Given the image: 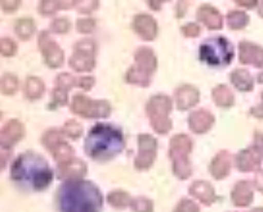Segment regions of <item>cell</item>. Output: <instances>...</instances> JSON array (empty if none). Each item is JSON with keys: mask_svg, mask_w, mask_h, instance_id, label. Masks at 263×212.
Returning a JSON list of instances; mask_svg holds the SVG:
<instances>
[{"mask_svg": "<svg viewBox=\"0 0 263 212\" xmlns=\"http://www.w3.org/2000/svg\"><path fill=\"white\" fill-rule=\"evenodd\" d=\"M58 212H101L103 197L95 183L84 179L63 181L55 194Z\"/></svg>", "mask_w": 263, "mask_h": 212, "instance_id": "cell-1", "label": "cell"}, {"mask_svg": "<svg viewBox=\"0 0 263 212\" xmlns=\"http://www.w3.org/2000/svg\"><path fill=\"white\" fill-rule=\"evenodd\" d=\"M11 175L17 185L32 192L45 190L54 178L47 160L35 152L22 153L13 162Z\"/></svg>", "mask_w": 263, "mask_h": 212, "instance_id": "cell-2", "label": "cell"}, {"mask_svg": "<svg viewBox=\"0 0 263 212\" xmlns=\"http://www.w3.org/2000/svg\"><path fill=\"white\" fill-rule=\"evenodd\" d=\"M125 147L123 131L110 123H97L85 138L84 150L88 157L97 162H107L120 155Z\"/></svg>", "mask_w": 263, "mask_h": 212, "instance_id": "cell-3", "label": "cell"}, {"mask_svg": "<svg viewBox=\"0 0 263 212\" xmlns=\"http://www.w3.org/2000/svg\"><path fill=\"white\" fill-rule=\"evenodd\" d=\"M192 140L186 134H178L171 139L169 157L172 160V170L174 175L181 180H186L192 174V166L190 162Z\"/></svg>", "mask_w": 263, "mask_h": 212, "instance_id": "cell-4", "label": "cell"}, {"mask_svg": "<svg viewBox=\"0 0 263 212\" xmlns=\"http://www.w3.org/2000/svg\"><path fill=\"white\" fill-rule=\"evenodd\" d=\"M234 58V48L224 37L208 39L200 47V59L212 67L229 66Z\"/></svg>", "mask_w": 263, "mask_h": 212, "instance_id": "cell-5", "label": "cell"}, {"mask_svg": "<svg viewBox=\"0 0 263 212\" xmlns=\"http://www.w3.org/2000/svg\"><path fill=\"white\" fill-rule=\"evenodd\" d=\"M147 116L154 130L158 134H168L172 129L169 113L172 111V100L166 95H155L147 103Z\"/></svg>", "mask_w": 263, "mask_h": 212, "instance_id": "cell-6", "label": "cell"}, {"mask_svg": "<svg viewBox=\"0 0 263 212\" xmlns=\"http://www.w3.org/2000/svg\"><path fill=\"white\" fill-rule=\"evenodd\" d=\"M71 110L84 118H105L110 115L111 105L107 100H93L78 94L72 98Z\"/></svg>", "mask_w": 263, "mask_h": 212, "instance_id": "cell-7", "label": "cell"}, {"mask_svg": "<svg viewBox=\"0 0 263 212\" xmlns=\"http://www.w3.org/2000/svg\"><path fill=\"white\" fill-rule=\"evenodd\" d=\"M158 155V140L153 135L141 134L138 136V153L135 160V167L146 171L153 167Z\"/></svg>", "mask_w": 263, "mask_h": 212, "instance_id": "cell-8", "label": "cell"}, {"mask_svg": "<svg viewBox=\"0 0 263 212\" xmlns=\"http://www.w3.org/2000/svg\"><path fill=\"white\" fill-rule=\"evenodd\" d=\"M96 45L92 40H82L75 45V52L70 58V66L78 72H88L93 70L96 65L95 60Z\"/></svg>", "mask_w": 263, "mask_h": 212, "instance_id": "cell-9", "label": "cell"}, {"mask_svg": "<svg viewBox=\"0 0 263 212\" xmlns=\"http://www.w3.org/2000/svg\"><path fill=\"white\" fill-rule=\"evenodd\" d=\"M39 47L44 55L45 63L50 68H58L62 66L63 52L54 41L49 37L47 32H42L39 37Z\"/></svg>", "mask_w": 263, "mask_h": 212, "instance_id": "cell-10", "label": "cell"}, {"mask_svg": "<svg viewBox=\"0 0 263 212\" xmlns=\"http://www.w3.org/2000/svg\"><path fill=\"white\" fill-rule=\"evenodd\" d=\"M87 163L79 158H71L66 162L58 163L57 165V176L62 181L78 180L83 179L87 175Z\"/></svg>", "mask_w": 263, "mask_h": 212, "instance_id": "cell-11", "label": "cell"}, {"mask_svg": "<svg viewBox=\"0 0 263 212\" xmlns=\"http://www.w3.org/2000/svg\"><path fill=\"white\" fill-rule=\"evenodd\" d=\"M25 134V129L18 120H11L0 130V148L11 150Z\"/></svg>", "mask_w": 263, "mask_h": 212, "instance_id": "cell-12", "label": "cell"}, {"mask_svg": "<svg viewBox=\"0 0 263 212\" xmlns=\"http://www.w3.org/2000/svg\"><path fill=\"white\" fill-rule=\"evenodd\" d=\"M232 168V156L229 151H219L209 165V173L216 180H223Z\"/></svg>", "mask_w": 263, "mask_h": 212, "instance_id": "cell-13", "label": "cell"}, {"mask_svg": "<svg viewBox=\"0 0 263 212\" xmlns=\"http://www.w3.org/2000/svg\"><path fill=\"white\" fill-rule=\"evenodd\" d=\"M190 196L196 198L197 201L203 203L204 206H211L217 198L216 189L209 181L196 180L190 185L189 188Z\"/></svg>", "mask_w": 263, "mask_h": 212, "instance_id": "cell-14", "label": "cell"}, {"mask_svg": "<svg viewBox=\"0 0 263 212\" xmlns=\"http://www.w3.org/2000/svg\"><path fill=\"white\" fill-rule=\"evenodd\" d=\"M214 121H216L214 120V116L209 111H195L189 117L190 130L195 134H205L214 125Z\"/></svg>", "mask_w": 263, "mask_h": 212, "instance_id": "cell-15", "label": "cell"}, {"mask_svg": "<svg viewBox=\"0 0 263 212\" xmlns=\"http://www.w3.org/2000/svg\"><path fill=\"white\" fill-rule=\"evenodd\" d=\"M176 104L181 111H186L196 105L200 99L199 90L192 85H182L176 90Z\"/></svg>", "mask_w": 263, "mask_h": 212, "instance_id": "cell-16", "label": "cell"}, {"mask_svg": "<svg viewBox=\"0 0 263 212\" xmlns=\"http://www.w3.org/2000/svg\"><path fill=\"white\" fill-rule=\"evenodd\" d=\"M133 29L143 40H153L158 35L156 21L148 14H138L133 21Z\"/></svg>", "mask_w": 263, "mask_h": 212, "instance_id": "cell-17", "label": "cell"}, {"mask_svg": "<svg viewBox=\"0 0 263 212\" xmlns=\"http://www.w3.org/2000/svg\"><path fill=\"white\" fill-rule=\"evenodd\" d=\"M260 160H262V152L259 150H257L255 147H253L237 153L235 165H236V167L240 171L248 173V171L254 170L259 165Z\"/></svg>", "mask_w": 263, "mask_h": 212, "instance_id": "cell-18", "label": "cell"}, {"mask_svg": "<svg viewBox=\"0 0 263 212\" xmlns=\"http://www.w3.org/2000/svg\"><path fill=\"white\" fill-rule=\"evenodd\" d=\"M197 18L211 30H219L223 25L221 13L212 6L200 7L199 13H197Z\"/></svg>", "mask_w": 263, "mask_h": 212, "instance_id": "cell-19", "label": "cell"}, {"mask_svg": "<svg viewBox=\"0 0 263 212\" xmlns=\"http://www.w3.org/2000/svg\"><path fill=\"white\" fill-rule=\"evenodd\" d=\"M231 199L236 207L249 206L253 201V190L250 184L248 181H239L232 189Z\"/></svg>", "mask_w": 263, "mask_h": 212, "instance_id": "cell-20", "label": "cell"}, {"mask_svg": "<svg viewBox=\"0 0 263 212\" xmlns=\"http://www.w3.org/2000/svg\"><path fill=\"white\" fill-rule=\"evenodd\" d=\"M240 49V60L242 63H253L255 66H263V49L250 44V43H241Z\"/></svg>", "mask_w": 263, "mask_h": 212, "instance_id": "cell-21", "label": "cell"}, {"mask_svg": "<svg viewBox=\"0 0 263 212\" xmlns=\"http://www.w3.org/2000/svg\"><path fill=\"white\" fill-rule=\"evenodd\" d=\"M136 66H137L140 70H142L143 72H147V74H154V71L156 70V57L153 53V50L148 49V48H141L138 49V52L136 53Z\"/></svg>", "mask_w": 263, "mask_h": 212, "instance_id": "cell-22", "label": "cell"}, {"mask_svg": "<svg viewBox=\"0 0 263 212\" xmlns=\"http://www.w3.org/2000/svg\"><path fill=\"white\" fill-rule=\"evenodd\" d=\"M44 82L39 79V77L30 76L26 79L25 82V95H26L29 99L36 100L39 98L43 97L44 94Z\"/></svg>", "mask_w": 263, "mask_h": 212, "instance_id": "cell-23", "label": "cell"}, {"mask_svg": "<svg viewBox=\"0 0 263 212\" xmlns=\"http://www.w3.org/2000/svg\"><path fill=\"white\" fill-rule=\"evenodd\" d=\"M213 100L219 107H231L234 104V94L226 85H218L213 89Z\"/></svg>", "mask_w": 263, "mask_h": 212, "instance_id": "cell-24", "label": "cell"}, {"mask_svg": "<svg viewBox=\"0 0 263 212\" xmlns=\"http://www.w3.org/2000/svg\"><path fill=\"white\" fill-rule=\"evenodd\" d=\"M50 153H52L53 158H54L57 163L66 162V161H69L75 157L74 148H72L66 140H62L60 144L55 145V147L50 151Z\"/></svg>", "mask_w": 263, "mask_h": 212, "instance_id": "cell-25", "label": "cell"}, {"mask_svg": "<svg viewBox=\"0 0 263 212\" xmlns=\"http://www.w3.org/2000/svg\"><path fill=\"white\" fill-rule=\"evenodd\" d=\"M107 202L116 209H125L130 206L132 197L125 190H112L108 193Z\"/></svg>", "mask_w": 263, "mask_h": 212, "instance_id": "cell-26", "label": "cell"}, {"mask_svg": "<svg viewBox=\"0 0 263 212\" xmlns=\"http://www.w3.org/2000/svg\"><path fill=\"white\" fill-rule=\"evenodd\" d=\"M151 75L147 72H143L142 70L135 66L126 72V81L130 84L138 85V87H148L150 85Z\"/></svg>", "mask_w": 263, "mask_h": 212, "instance_id": "cell-27", "label": "cell"}, {"mask_svg": "<svg viewBox=\"0 0 263 212\" xmlns=\"http://www.w3.org/2000/svg\"><path fill=\"white\" fill-rule=\"evenodd\" d=\"M231 81L237 89L242 90V92L250 90L253 87L252 77H250V75L248 74V71H244V70L234 71V74L231 75Z\"/></svg>", "mask_w": 263, "mask_h": 212, "instance_id": "cell-28", "label": "cell"}, {"mask_svg": "<svg viewBox=\"0 0 263 212\" xmlns=\"http://www.w3.org/2000/svg\"><path fill=\"white\" fill-rule=\"evenodd\" d=\"M14 30H16V34L20 39L27 40L34 34L35 24L31 18H21L17 21Z\"/></svg>", "mask_w": 263, "mask_h": 212, "instance_id": "cell-29", "label": "cell"}, {"mask_svg": "<svg viewBox=\"0 0 263 212\" xmlns=\"http://www.w3.org/2000/svg\"><path fill=\"white\" fill-rule=\"evenodd\" d=\"M62 140H65V134L60 130H55V129L47 131L42 138L43 145H44L49 152L55 147V145L60 144Z\"/></svg>", "mask_w": 263, "mask_h": 212, "instance_id": "cell-30", "label": "cell"}, {"mask_svg": "<svg viewBox=\"0 0 263 212\" xmlns=\"http://www.w3.org/2000/svg\"><path fill=\"white\" fill-rule=\"evenodd\" d=\"M18 89V79L12 74H6L0 79V92L6 95H12Z\"/></svg>", "mask_w": 263, "mask_h": 212, "instance_id": "cell-31", "label": "cell"}, {"mask_svg": "<svg viewBox=\"0 0 263 212\" xmlns=\"http://www.w3.org/2000/svg\"><path fill=\"white\" fill-rule=\"evenodd\" d=\"M248 21H249V17L245 12L234 11L230 12L229 16H227V24L234 30H240L245 27L248 25Z\"/></svg>", "mask_w": 263, "mask_h": 212, "instance_id": "cell-32", "label": "cell"}, {"mask_svg": "<svg viewBox=\"0 0 263 212\" xmlns=\"http://www.w3.org/2000/svg\"><path fill=\"white\" fill-rule=\"evenodd\" d=\"M130 209L133 212H154V202L147 197H136L132 198Z\"/></svg>", "mask_w": 263, "mask_h": 212, "instance_id": "cell-33", "label": "cell"}, {"mask_svg": "<svg viewBox=\"0 0 263 212\" xmlns=\"http://www.w3.org/2000/svg\"><path fill=\"white\" fill-rule=\"evenodd\" d=\"M62 133L65 134V136L70 139H78L83 134V126L78 121L69 120L66 121V123L63 125Z\"/></svg>", "mask_w": 263, "mask_h": 212, "instance_id": "cell-34", "label": "cell"}, {"mask_svg": "<svg viewBox=\"0 0 263 212\" xmlns=\"http://www.w3.org/2000/svg\"><path fill=\"white\" fill-rule=\"evenodd\" d=\"M173 212H200V207L190 198H183L177 203Z\"/></svg>", "mask_w": 263, "mask_h": 212, "instance_id": "cell-35", "label": "cell"}, {"mask_svg": "<svg viewBox=\"0 0 263 212\" xmlns=\"http://www.w3.org/2000/svg\"><path fill=\"white\" fill-rule=\"evenodd\" d=\"M16 52L17 45L13 40L8 39V37L0 39V54L4 55V57H12V55L16 54Z\"/></svg>", "mask_w": 263, "mask_h": 212, "instance_id": "cell-36", "label": "cell"}, {"mask_svg": "<svg viewBox=\"0 0 263 212\" xmlns=\"http://www.w3.org/2000/svg\"><path fill=\"white\" fill-rule=\"evenodd\" d=\"M77 8L80 13H90L98 8V0H77Z\"/></svg>", "mask_w": 263, "mask_h": 212, "instance_id": "cell-37", "label": "cell"}, {"mask_svg": "<svg viewBox=\"0 0 263 212\" xmlns=\"http://www.w3.org/2000/svg\"><path fill=\"white\" fill-rule=\"evenodd\" d=\"M58 11L54 0H42L39 3V12L43 16H52Z\"/></svg>", "mask_w": 263, "mask_h": 212, "instance_id": "cell-38", "label": "cell"}, {"mask_svg": "<svg viewBox=\"0 0 263 212\" xmlns=\"http://www.w3.org/2000/svg\"><path fill=\"white\" fill-rule=\"evenodd\" d=\"M75 85V79L74 76H71L70 74H61L60 76H57L55 79V87H60L62 89L70 90Z\"/></svg>", "mask_w": 263, "mask_h": 212, "instance_id": "cell-39", "label": "cell"}, {"mask_svg": "<svg viewBox=\"0 0 263 212\" xmlns=\"http://www.w3.org/2000/svg\"><path fill=\"white\" fill-rule=\"evenodd\" d=\"M50 29L55 34H66L70 29V22L66 18H57L52 22Z\"/></svg>", "mask_w": 263, "mask_h": 212, "instance_id": "cell-40", "label": "cell"}, {"mask_svg": "<svg viewBox=\"0 0 263 212\" xmlns=\"http://www.w3.org/2000/svg\"><path fill=\"white\" fill-rule=\"evenodd\" d=\"M67 90L62 89L60 87H55V89L53 90V103L55 105H65L67 103Z\"/></svg>", "mask_w": 263, "mask_h": 212, "instance_id": "cell-41", "label": "cell"}, {"mask_svg": "<svg viewBox=\"0 0 263 212\" xmlns=\"http://www.w3.org/2000/svg\"><path fill=\"white\" fill-rule=\"evenodd\" d=\"M77 27L78 31L82 32V34H89V32H92L95 30L96 22L92 18H83L78 21Z\"/></svg>", "mask_w": 263, "mask_h": 212, "instance_id": "cell-42", "label": "cell"}, {"mask_svg": "<svg viewBox=\"0 0 263 212\" xmlns=\"http://www.w3.org/2000/svg\"><path fill=\"white\" fill-rule=\"evenodd\" d=\"M182 32L187 37H196L200 34V27L196 24H187L186 26L182 27Z\"/></svg>", "mask_w": 263, "mask_h": 212, "instance_id": "cell-43", "label": "cell"}, {"mask_svg": "<svg viewBox=\"0 0 263 212\" xmlns=\"http://www.w3.org/2000/svg\"><path fill=\"white\" fill-rule=\"evenodd\" d=\"M21 0H0V7L6 12H14L20 7Z\"/></svg>", "mask_w": 263, "mask_h": 212, "instance_id": "cell-44", "label": "cell"}, {"mask_svg": "<svg viewBox=\"0 0 263 212\" xmlns=\"http://www.w3.org/2000/svg\"><path fill=\"white\" fill-rule=\"evenodd\" d=\"M78 85H79L82 89L89 90L90 88H93V85H95V77H92V76L80 77L79 81H78Z\"/></svg>", "mask_w": 263, "mask_h": 212, "instance_id": "cell-45", "label": "cell"}, {"mask_svg": "<svg viewBox=\"0 0 263 212\" xmlns=\"http://www.w3.org/2000/svg\"><path fill=\"white\" fill-rule=\"evenodd\" d=\"M58 9H70L77 4V0H54Z\"/></svg>", "mask_w": 263, "mask_h": 212, "instance_id": "cell-46", "label": "cell"}, {"mask_svg": "<svg viewBox=\"0 0 263 212\" xmlns=\"http://www.w3.org/2000/svg\"><path fill=\"white\" fill-rule=\"evenodd\" d=\"M8 158H9V150L2 148V151H0V170H3Z\"/></svg>", "mask_w": 263, "mask_h": 212, "instance_id": "cell-47", "label": "cell"}, {"mask_svg": "<svg viewBox=\"0 0 263 212\" xmlns=\"http://www.w3.org/2000/svg\"><path fill=\"white\" fill-rule=\"evenodd\" d=\"M236 3L239 6L245 7V8H252L257 4V0H236Z\"/></svg>", "mask_w": 263, "mask_h": 212, "instance_id": "cell-48", "label": "cell"}, {"mask_svg": "<svg viewBox=\"0 0 263 212\" xmlns=\"http://www.w3.org/2000/svg\"><path fill=\"white\" fill-rule=\"evenodd\" d=\"M254 184L257 185V188L259 189V190L263 192V173H262V171H260V173H258L257 175H255Z\"/></svg>", "mask_w": 263, "mask_h": 212, "instance_id": "cell-49", "label": "cell"}, {"mask_svg": "<svg viewBox=\"0 0 263 212\" xmlns=\"http://www.w3.org/2000/svg\"><path fill=\"white\" fill-rule=\"evenodd\" d=\"M164 2H166V0H150V6L153 7L154 9H156V11H158Z\"/></svg>", "mask_w": 263, "mask_h": 212, "instance_id": "cell-50", "label": "cell"}, {"mask_svg": "<svg viewBox=\"0 0 263 212\" xmlns=\"http://www.w3.org/2000/svg\"><path fill=\"white\" fill-rule=\"evenodd\" d=\"M259 13L262 14L263 16V2H262V4H260V8H259Z\"/></svg>", "mask_w": 263, "mask_h": 212, "instance_id": "cell-51", "label": "cell"}, {"mask_svg": "<svg viewBox=\"0 0 263 212\" xmlns=\"http://www.w3.org/2000/svg\"><path fill=\"white\" fill-rule=\"evenodd\" d=\"M250 212H263V209L262 208H255V209H253V211H250Z\"/></svg>", "mask_w": 263, "mask_h": 212, "instance_id": "cell-52", "label": "cell"}]
</instances>
